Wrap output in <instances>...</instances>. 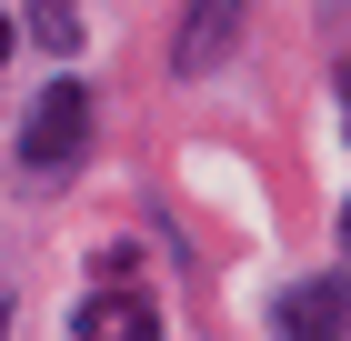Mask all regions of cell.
Listing matches in <instances>:
<instances>
[{
  "label": "cell",
  "instance_id": "8992f818",
  "mask_svg": "<svg viewBox=\"0 0 351 341\" xmlns=\"http://www.w3.org/2000/svg\"><path fill=\"white\" fill-rule=\"evenodd\" d=\"M0 60H10V21H0Z\"/></svg>",
  "mask_w": 351,
  "mask_h": 341
},
{
  "label": "cell",
  "instance_id": "3957f363",
  "mask_svg": "<svg viewBox=\"0 0 351 341\" xmlns=\"http://www.w3.org/2000/svg\"><path fill=\"white\" fill-rule=\"evenodd\" d=\"M281 331H351V291H331V281H301L291 301H281Z\"/></svg>",
  "mask_w": 351,
  "mask_h": 341
},
{
  "label": "cell",
  "instance_id": "5b68a950",
  "mask_svg": "<svg viewBox=\"0 0 351 341\" xmlns=\"http://www.w3.org/2000/svg\"><path fill=\"white\" fill-rule=\"evenodd\" d=\"M30 30H40L51 51H71V30H81V21H71V0H30Z\"/></svg>",
  "mask_w": 351,
  "mask_h": 341
},
{
  "label": "cell",
  "instance_id": "52a82bcc",
  "mask_svg": "<svg viewBox=\"0 0 351 341\" xmlns=\"http://www.w3.org/2000/svg\"><path fill=\"white\" fill-rule=\"evenodd\" d=\"M341 241H351V211H341Z\"/></svg>",
  "mask_w": 351,
  "mask_h": 341
},
{
  "label": "cell",
  "instance_id": "277c9868",
  "mask_svg": "<svg viewBox=\"0 0 351 341\" xmlns=\"http://www.w3.org/2000/svg\"><path fill=\"white\" fill-rule=\"evenodd\" d=\"M71 331H81V341H110V331H131V341H151V331H161V321L141 311V301H110V291H101V301H90V311L71 321Z\"/></svg>",
  "mask_w": 351,
  "mask_h": 341
},
{
  "label": "cell",
  "instance_id": "6da1fadb",
  "mask_svg": "<svg viewBox=\"0 0 351 341\" xmlns=\"http://www.w3.org/2000/svg\"><path fill=\"white\" fill-rule=\"evenodd\" d=\"M81 151H90V91H81V80H51L40 110H30V131H21V161L40 171V181H60Z\"/></svg>",
  "mask_w": 351,
  "mask_h": 341
},
{
  "label": "cell",
  "instance_id": "7a4b0ae2",
  "mask_svg": "<svg viewBox=\"0 0 351 341\" xmlns=\"http://www.w3.org/2000/svg\"><path fill=\"white\" fill-rule=\"evenodd\" d=\"M241 10L251 0H191V21H181V71H221V60H231V40H241Z\"/></svg>",
  "mask_w": 351,
  "mask_h": 341
}]
</instances>
